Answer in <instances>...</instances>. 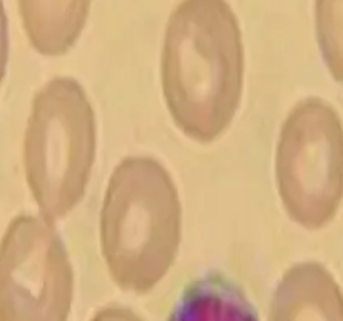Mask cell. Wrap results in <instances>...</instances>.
I'll return each instance as SVG.
<instances>
[{
    "label": "cell",
    "mask_w": 343,
    "mask_h": 321,
    "mask_svg": "<svg viewBox=\"0 0 343 321\" xmlns=\"http://www.w3.org/2000/svg\"><path fill=\"white\" fill-rule=\"evenodd\" d=\"M97 114L77 79L56 76L36 92L24 139V166L39 211L62 221L82 201L97 156Z\"/></svg>",
    "instance_id": "3"
},
{
    "label": "cell",
    "mask_w": 343,
    "mask_h": 321,
    "mask_svg": "<svg viewBox=\"0 0 343 321\" xmlns=\"http://www.w3.org/2000/svg\"><path fill=\"white\" fill-rule=\"evenodd\" d=\"M91 0H30L27 25L34 45L44 56H59L77 40Z\"/></svg>",
    "instance_id": "8"
},
{
    "label": "cell",
    "mask_w": 343,
    "mask_h": 321,
    "mask_svg": "<svg viewBox=\"0 0 343 321\" xmlns=\"http://www.w3.org/2000/svg\"><path fill=\"white\" fill-rule=\"evenodd\" d=\"M91 321H146L142 320L138 313L121 304H111V306H104L94 315Z\"/></svg>",
    "instance_id": "10"
},
{
    "label": "cell",
    "mask_w": 343,
    "mask_h": 321,
    "mask_svg": "<svg viewBox=\"0 0 343 321\" xmlns=\"http://www.w3.org/2000/svg\"><path fill=\"white\" fill-rule=\"evenodd\" d=\"M317 37L331 77L343 84V0H317Z\"/></svg>",
    "instance_id": "9"
},
{
    "label": "cell",
    "mask_w": 343,
    "mask_h": 321,
    "mask_svg": "<svg viewBox=\"0 0 343 321\" xmlns=\"http://www.w3.org/2000/svg\"><path fill=\"white\" fill-rule=\"evenodd\" d=\"M268 321H343V289L325 264L298 261L273 289Z\"/></svg>",
    "instance_id": "6"
},
{
    "label": "cell",
    "mask_w": 343,
    "mask_h": 321,
    "mask_svg": "<svg viewBox=\"0 0 343 321\" xmlns=\"http://www.w3.org/2000/svg\"><path fill=\"white\" fill-rule=\"evenodd\" d=\"M182 199L173 172L151 154L112 167L99 211L107 273L127 293L146 295L171 271L182 241Z\"/></svg>",
    "instance_id": "2"
},
{
    "label": "cell",
    "mask_w": 343,
    "mask_h": 321,
    "mask_svg": "<svg viewBox=\"0 0 343 321\" xmlns=\"http://www.w3.org/2000/svg\"><path fill=\"white\" fill-rule=\"evenodd\" d=\"M273 171L286 216L308 231L325 228L343 201V122L318 96L293 104L278 132Z\"/></svg>",
    "instance_id": "4"
},
{
    "label": "cell",
    "mask_w": 343,
    "mask_h": 321,
    "mask_svg": "<svg viewBox=\"0 0 343 321\" xmlns=\"http://www.w3.org/2000/svg\"><path fill=\"white\" fill-rule=\"evenodd\" d=\"M167 321H260L246 295L228 278L211 273L194 280Z\"/></svg>",
    "instance_id": "7"
},
{
    "label": "cell",
    "mask_w": 343,
    "mask_h": 321,
    "mask_svg": "<svg viewBox=\"0 0 343 321\" xmlns=\"http://www.w3.org/2000/svg\"><path fill=\"white\" fill-rule=\"evenodd\" d=\"M76 275L56 222L19 216L0 254L2 321H69Z\"/></svg>",
    "instance_id": "5"
},
{
    "label": "cell",
    "mask_w": 343,
    "mask_h": 321,
    "mask_svg": "<svg viewBox=\"0 0 343 321\" xmlns=\"http://www.w3.org/2000/svg\"><path fill=\"white\" fill-rule=\"evenodd\" d=\"M161 91L174 126L194 142H214L233 124L243 100L244 49L224 0H184L173 12Z\"/></svg>",
    "instance_id": "1"
}]
</instances>
